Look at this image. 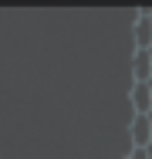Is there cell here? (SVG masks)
<instances>
[{
    "instance_id": "obj_1",
    "label": "cell",
    "mask_w": 152,
    "mask_h": 159,
    "mask_svg": "<svg viewBox=\"0 0 152 159\" xmlns=\"http://www.w3.org/2000/svg\"><path fill=\"white\" fill-rule=\"evenodd\" d=\"M139 44H149V24H139Z\"/></svg>"
},
{
    "instance_id": "obj_2",
    "label": "cell",
    "mask_w": 152,
    "mask_h": 159,
    "mask_svg": "<svg viewBox=\"0 0 152 159\" xmlns=\"http://www.w3.org/2000/svg\"><path fill=\"white\" fill-rule=\"evenodd\" d=\"M132 159H149V152H145V149H135V152H132Z\"/></svg>"
}]
</instances>
